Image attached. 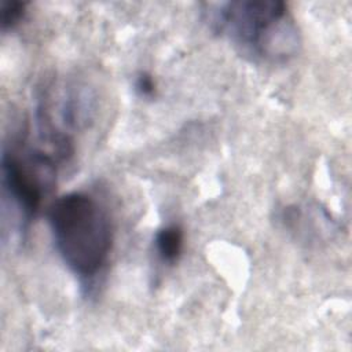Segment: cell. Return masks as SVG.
<instances>
[{"label":"cell","instance_id":"obj_1","mask_svg":"<svg viewBox=\"0 0 352 352\" xmlns=\"http://www.w3.org/2000/svg\"><path fill=\"white\" fill-rule=\"evenodd\" d=\"M212 30L254 62L283 63L296 56L301 36L283 1L242 0L205 11Z\"/></svg>","mask_w":352,"mask_h":352},{"label":"cell","instance_id":"obj_4","mask_svg":"<svg viewBox=\"0 0 352 352\" xmlns=\"http://www.w3.org/2000/svg\"><path fill=\"white\" fill-rule=\"evenodd\" d=\"M184 232L177 224L160 228L154 236V250L164 264H175L183 252Z\"/></svg>","mask_w":352,"mask_h":352},{"label":"cell","instance_id":"obj_2","mask_svg":"<svg viewBox=\"0 0 352 352\" xmlns=\"http://www.w3.org/2000/svg\"><path fill=\"white\" fill-rule=\"evenodd\" d=\"M48 223L67 268L81 279H94L106 267L113 248V226L107 210L92 195L67 192L51 205Z\"/></svg>","mask_w":352,"mask_h":352},{"label":"cell","instance_id":"obj_6","mask_svg":"<svg viewBox=\"0 0 352 352\" xmlns=\"http://www.w3.org/2000/svg\"><path fill=\"white\" fill-rule=\"evenodd\" d=\"M155 81L153 78L151 74L146 73V72H142L136 76V80H135V91L138 92L139 96L142 98H153L154 94H155Z\"/></svg>","mask_w":352,"mask_h":352},{"label":"cell","instance_id":"obj_3","mask_svg":"<svg viewBox=\"0 0 352 352\" xmlns=\"http://www.w3.org/2000/svg\"><path fill=\"white\" fill-rule=\"evenodd\" d=\"M55 157L18 146L3 148L1 186L6 198L18 212L22 228L37 214L45 194L55 184Z\"/></svg>","mask_w":352,"mask_h":352},{"label":"cell","instance_id":"obj_5","mask_svg":"<svg viewBox=\"0 0 352 352\" xmlns=\"http://www.w3.org/2000/svg\"><path fill=\"white\" fill-rule=\"evenodd\" d=\"M26 14V3L18 0H3L0 3V25L1 30L14 29Z\"/></svg>","mask_w":352,"mask_h":352}]
</instances>
